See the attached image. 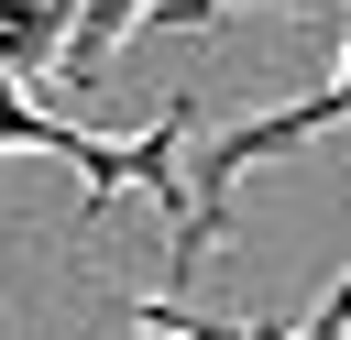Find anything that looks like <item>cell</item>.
<instances>
[{
	"mask_svg": "<svg viewBox=\"0 0 351 340\" xmlns=\"http://www.w3.org/2000/svg\"><path fill=\"white\" fill-rule=\"evenodd\" d=\"M340 121H351V44H340V77H329V88H307V99H285V110H263V121H219V132L186 154V197H176V219H165L176 285L230 241V197H241V175L274 165V154H296V143H318V132H340Z\"/></svg>",
	"mask_w": 351,
	"mask_h": 340,
	"instance_id": "cell-2",
	"label": "cell"
},
{
	"mask_svg": "<svg viewBox=\"0 0 351 340\" xmlns=\"http://www.w3.org/2000/svg\"><path fill=\"white\" fill-rule=\"evenodd\" d=\"M77 33V0H0V77H55Z\"/></svg>",
	"mask_w": 351,
	"mask_h": 340,
	"instance_id": "cell-5",
	"label": "cell"
},
{
	"mask_svg": "<svg viewBox=\"0 0 351 340\" xmlns=\"http://www.w3.org/2000/svg\"><path fill=\"white\" fill-rule=\"evenodd\" d=\"M132 318H143V340H351V263H340V274H329V296H318L307 318H285V329H241V318H197V307H176V296H143Z\"/></svg>",
	"mask_w": 351,
	"mask_h": 340,
	"instance_id": "cell-4",
	"label": "cell"
},
{
	"mask_svg": "<svg viewBox=\"0 0 351 340\" xmlns=\"http://www.w3.org/2000/svg\"><path fill=\"white\" fill-rule=\"evenodd\" d=\"M197 121H208V99H176V110H154L143 132H88V121H55L44 99H22V77H0V154H55V165H77V175H88V208H110L121 186H143V197L176 219Z\"/></svg>",
	"mask_w": 351,
	"mask_h": 340,
	"instance_id": "cell-1",
	"label": "cell"
},
{
	"mask_svg": "<svg viewBox=\"0 0 351 340\" xmlns=\"http://www.w3.org/2000/svg\"><path fill=\"white\" fill-rule=\"evenodd\" d=\"M154 11H165V0H77V33H66V55H55V77L88 99V88L121 66V44H132ZM208 11H318V0H197V22H208Z\"/></svg>",
	"mask_w": 351,
	"mask_h": 340,
	"instance_id": "cell-3",
	"label": "cell"
}]
</instances>
